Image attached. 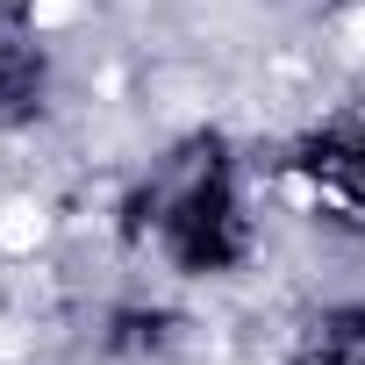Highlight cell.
Wrapping results in <instances>:
<instances>
[{
	"mask_svg": "<svg viewBox=\"0 0 365 365\" xmlns=\"http://www.w3.org/2000/svg\"><path fill=\"white\" fill-rule=\"evenodd\" d=\"M358 165H365V129H358Z\"/></svg>",
	"mask_w": 365,
	"mask_h": 365,
	"instance_id": "6",
	"label": "cell"
},
{
	"mask_svg": "<svg viewBox=\"0 0 365 365\" xmlns=\"http://www.w3.org/2000/svg\"><path fill=\"white\" fill-rule=\"evenodd\" d=\"M122 237L158 244L172 272L222 279L251 258V215L237 194V158L222 136H187L143 187L122 201Z\"/></svg>",
	"mask_w": 365,
	"mask_h": 365,
	"instance_id": "1",
	"label": "cell"
},
{
	"mask_svg": "<svg viewBox=\"0 0 365 365\" xmlns=\"http://www.w3.org/2000/svg\"><path fill=\"white\" fill-rule=\"evenodd\" d=\"M51 108V51L22 29L0 22V129H29Z\"/></svg>",
	"mask_w": 365,
	"mask_h": 365,
	"instance_id": "3",
	"label": "cell"
},
{
	"mask_svg": "<svg viewBox=\"0 0 365 365\" xmlns=\"http://www.w3.org/2000/svg\"><path fill=\"white\" fill-rule=\"evenodd\" d=\"M294 365H365V301H329L301 315Z\"/></svg>",
	"mask_w": 365,
	"mask_h": 365,
	"instance_id": "4",
	"label": "cell"
},
{
	"mask_svg": "<svg viewBox=\"0 0 365 365\" xmlns=\"http://www.w3.org/2000/svg\"><path fill=\"white\" fill-rule=\"evenodd\" d=\"M287 172L308 179L315 201H322L336 222H365V165H358V136H344V129L301 136L294 158H287Z\"/></svg>",
	"mask_w": 365,
	"mask_h": 365,
	"instance_id": "2",
	"label": "cell"
},
{
	"mask_svg": "<svg viewBox=\"0 0 365 365\" xmlns=\"http://www.w3.org/2000/svg\"><path fill=\"white\" fill-rule=\"evenodd\" d=\"M101 344H108V358H158L179 344V315L172 308H115Z\"/></svg>",
	"mask_w": 365,
	"mask_h": 365,
	"instance_id": "5",
	"label": "cell"
}]
</instances>
